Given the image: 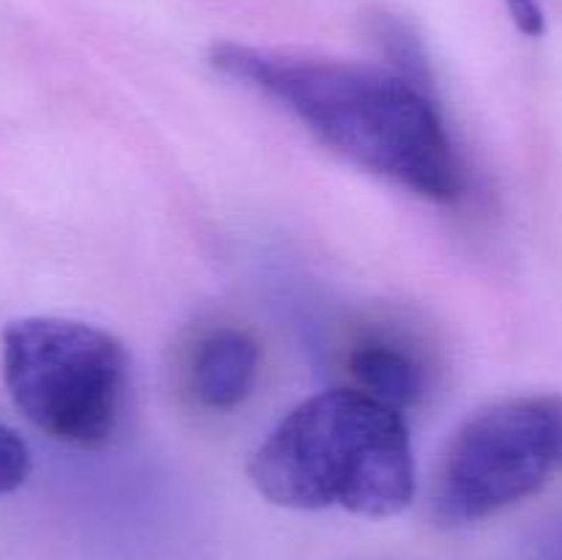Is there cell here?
Wrapping results in <instances>:
<instances>
[{
  "instance_id": "6da1fadb",
  "label": "cell",
  "mask_w": 562,
  "mask_h": 560,
  "mask_svg": "<svg viewBox=\"0 0 562 560\" xmlns=\"http://www.w3.org/2000/svg\"><path fill=\"white\" fill-rule=\"evenodd\" d=\"M209 60L231 80L274 99L357 168L434 203L464 195V165L426 82L398 69L236 42L214 44Z\"/></svg>"
},
{
  "instance_id": "7a4b0ae2",
  "label": "cell",
  "mask_w": 562,
  "mask_h": 560,
  "mask_svg": "<svg viewBox=\"0 0 562 560\" xmlns=\"http://www.w3.org/2000/svg\"><path fill=\"white\" fill-rule=\"evenodd\" d=\"M247 472L274 505L368 519L398 516L417 492L404 412L357 388L324 390L294 406L258 445Z\"/></svg>"
},
{
  "instance_id": "3957f363",
  "label": "cell",
  "mask_w": 562,
  "mask_h": 560,
  "mask_svg": "<svg viewBox=\"0 0 562 560\" xmlns=\"http://www.w3.org/2000/svg\"><path fill=\"white\" fill-rule=\"evenodd\" d=\"M3 379L16 410L55 443L102 448L119 426L126 351L93 324L14 318L3 329Z\"/></svg>"
},
{
  "instance_id": "277c9868",
  "label": "cell",
  "mask_w": 562,
  "mask_h": 560,
  "mask_svg": "<svg viewBox=\"0 0 562 560\" xmlns=\"http://www.w3.org/2000/svg\"><path fill=\"white\" fill-rule=\"evenodd\" d=\"M562 475V395L497 401L472 415L445 448L434 475L431 514L464 527L541 492Z\"/></svg>"
},
{
  "instance_id": "5b68a950",
  "label": "cell",
  "mask_w": 562,
  "mask_h": 560,
  "mask_svg": "<svg viewBox=\"0 0 562 560\" xmlns=\"http://www.w3.org/2000/svg\"><path fill=\"white\" fill-rule=\"evenodd\" d=\"M261 368L258 344L236 327H220L198 340L190 360V388L212 412L236 410L252 393Z\"/></svg>"
},
{
  "instance_id": "8992f818",
  "label": "cell",
  "mask_w": 562,
  "mask_h": 560,
  "mask_svg": "<svg viewBox=\"0 0 562 560\" xmlns=\"http://www.w3.org/2000/svg\"><path fill=\"white\" fill-rule=\"evenodd\" d=\"M355 388L393 410L406 412L426 393V368L420 357L390 335H368L349 351Z\"/></svg>"
},
{
  "instance_id": "52a82bcc",
  "label": "cell",
  "mask_w": 562,
  "mask_h": 560,
  "mask_svg": "<svg viewBox=\"0 0 562 560\" xmlns=\"http://www.w3.org/2000/svg\"><path fill=\"white\" fill-rule=\"evenodd\" d=\"M31 475V450L25 439L0 426V494H11Z\"/></svg>"
},
{
  "instance_id": "ba28073f",
  "label": "cell",
  "mask_w": 562,
  "mask_h": 560,
  "mask_svg": "<svg viewBox=\"0 0 562 560\" xmlns=\"http://www.w3.org/2000/svg\"><path fill=\"white\" fill-rule=\"evenodd\" d=\"M510 11V20L516 22L525 36H541L547 27V16H543L541 0H505Z\"/></svg>"
},
{
  "instance_id": "9c48e42d",
  "label": "cell",
  "mask_w": 562,
  "mask_h": 560,
  "mask_svg": "<svg viewBox=\"0 0 562 560\" xmlns=\"http://www.w3.org/2000/svg\"><path fill=\"white\" fill-rule=\"evenodd\" d=\"M532 560H562V514L554 516L532 541Z\"/></svg>"
}]
</instances>
